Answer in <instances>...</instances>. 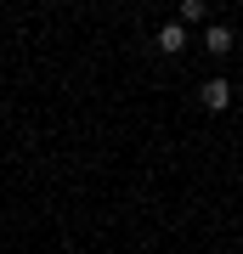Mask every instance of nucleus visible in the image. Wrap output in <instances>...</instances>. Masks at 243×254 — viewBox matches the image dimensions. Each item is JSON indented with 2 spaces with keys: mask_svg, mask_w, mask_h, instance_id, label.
Masks as SVG:
<instances>
[{
  "mask_svg": "<svg viewBox=\"0 0 243 254\" xmlns=\"http://www.w3.org/2000/svg\"><path fill=\"white\" fill-rule=\"evenodd\" d=\"M198 102H204L209 113H221L226 102H232V85H226V79H204V85H198Z\"/></svg>",
  "mask_w": 243,
  "mask_h": 254,
  "instance_id": "obj_1",
  "label": "nucleus"
},
{
  "mask_svg": "<svg viewBox=\"0 0 243 254\" xmlns=\"http://www.w3.org/2000/svg\"><path fill=\"white\" fill-rule=\"evenodd\" d=\"M204 51L209 57H226V51H232V28H226V23H209L204 28Z\"/></svg>",
  "mask_w": 243,
  "mask_h": 254,
  "instance_id": "obj_2",
  "label": "nucleus"
},
{
  "mask_svg": "<svg viewBox=\"0 0 243 254\" xmlns=\"http://www.w3.org/2000/svg\"><path fill=\"white\" fill-rule=\"evenodd\" d=\"M159 51H164V57L187 51V28H181V23H164V28H159Z\"/></svg>",
  "mask_w": 243,
  "mask_h": 254,
  "instance_id": "obj_3",
  "label": "nucleus"
},
{
  "mask_svg": "<svg viewBox=\"0 0 243 254\" xmlns=\"http://www.w3.org/2000/svg\"><path fill=\"white\" fill-rule=\"evenodd\" d=\"M204 17H209V0H181V17L175 23L187 28V23H204Z\"/></svg>",
  "mask_w": 243,
  "mask_h": 254,
  "instance_id": "obj_4",
  "label": "nucleus"
}]
</instances>
